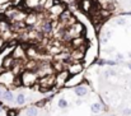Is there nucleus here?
Wrapping results in <instances>:
<instances>
[{
  "label": "nucleus",
  "instance_id": "7",
  "mask_svg": "<svg viewBox=\"0 0 131 116\" xmlns=\"http://www.w3.org/2000/svg\"><path fill=\"white\" fill-rule=\"evenodd\" d=\"M116 24H117V26H125V24H126V19H125L124 17H120V18L116 19Z\"/></svg>",
  "mask_w": 131,
  "mask_h": 116
},
{
  "label": "nucleus",
  "instance_id": "15",
  "mask_svg": "<svg viewBox=\"0 0 131 116\" xmlns=\"http://www.w3.org/2000/svg\"><path fill=\"white\" fill-rule=\"evenodd\" d=\"M127 68H129V70L131 72V61H130V63H127Z\"/></svg>",
  "mask_w": 131,
  "mask_h": 116
},
{
  "label": "nucleus",
  "instance_id": "14",
  "mask_svg": "<svg viewBox=\"0 0 131 116\" xmlns=\"http://www.w3.org/2000/svg\"><path fill=\"white\" fill-rule=\"evenodd\" d=\"M98 64H99V65H104V64H107V60H104V59H99V60H98Z\"/></svg>",
  "mask_w": 131,
  "mask_h": 116
},
{
  "label": "nucleus",
  "instance_id": "2",
  "mask_svg": "<svg viewBox=\"0 0 131 116\" xmlns=\"http://www.w3.org/2000/svg\"><path fill=\"white\" fill-rule=\"evenodd\" d=\"M1 100L5 101V102H15V96H14L13 92H10V91H3Z\"/></svg>",
  "mask_w": 131,
  "mask_h": 116
},
{
  "label": "nucleus",
  "instance_id": "13",
  "mask_svg": "<svg viewBox=\"0 0 131 116\" xmlns=\"http://www.w3.org/2000/svg\"><path fill=\"white\" fill-rule=\"evenodd\" d=\"M122 59H124V55L122 54H120V52L116 54V60H122Z\"/></svg>",
  "mask_w": 131,
  "mask_h": 116
},
{
  "label": "nucleus",
  "instance_id": "19",
  "mask_svg": "<svg viewBox=\"0 0 131 116\" xmlns=\"http://www.w3.org/2000/svg\"><path fill=\"white\" fill-rule=\"evenodd\" d=\"M110 116H116V115H110Z\"/></svg>",
  "mask_w": 131,
  "mask_h": 116
},
{
  "label": "nucleus",
  "instance_id": "12",
  "mask_svg": "<svg viewBox=\"0 0 131 116\" xmlns=\"http://www.w3.org/2000/svg\"><path fill=\"white\" fill-rule=\"evenodd\" d=\"M77 70H80V66H79V65H77V66H71V69H70L71 73H73V72H77Z\"/></svg>",
  "mask_w": 131,
  "mask_h": 116
},
{
  "label": "nucleus",
  "instance_id": "5",
  "mask_svg": "<svg viewBox=\"0 0 131 116\" xmlns=\"http://www.w3.org/2000/svg\"><path fill=\"white\" fill-rule=\"evenodd\" d=\"M102 109H103V106L101 105V102H99V103H98V102H94V103L90 105V111H92V114H99Z\"/></svg>",
  "mask_w": 131,
  "mask_h": 116
},
{
  "label": "nucleus",
  "instance_id": "20",
  "mask_svg": "<svg viewBox=\"0 0 131 116\" xmlns=\"http://www.w3.org/2000/svg\"><path fill=\"white\" fill-rule=\"evenodd\" d=\"M130 5H131V0H130Z\"/></svg>",
  "mask_w": 131,
  "mask_h": 116
},
{
  "label": "nucleus",
  "instance_id": "6",
  "mask_svg": "<svg viewBox=\"0 0 131 116\" xmlns=\"http://www.w3.org/2000/svg\"><path fill=\"white\" fill-rule=\"evenodd\" d=\"M57 106H59V109H61V110H66L68 107H69V102L65 100V98H60L59 100V102H57Z\"/></svg>",
  "mask_w": 131,
  "mask_h": 116
},
{
  "label": "nucleus",
  "instance_id": "3",
  "mask_svg": "<svg viewBox=\"0 0 131 116\" xmlns=\"http://www.w3.org/2000/svg\"><path fill=\"white\" fill-rule=\"evenodd\" d=\"M24 115L26 116H38V109L36 106H29V107L26 109Z\"/></svg>",
  "mask_w": 131,
  "mask_h": 116
},
{
  "label": "nucleus",
  "instance_id": "11",
  "mask_svg": "<svg viewBox=\"0 0 131 116\" xmlns=\"http://www.w3.org/2000/svg\"><path fill=\"white\" fill-rule=\"evenodd\" d=\"M107 64L112 66V65H116V64H117V61H116V60H107Z\"/></svg>",
  "mask_w": 131,
  "mask_h": 116
},
{
  "label": "nucleus",
  "instance_id": "8",
  "mask_svg": "<svg viewBox=\"0 0 131 116\" xmlns=\"http://www.w3.org/2000/svg\"><path fill=\"white\" fill-rule=\"evenodd\" d=\"M51 28H52V26H51V23H50V22L45 23L43 26H42V30H43V32H50V31H51Z\"/></svg>",
  "mask_w": 131,
  "mask_h": 116
},
{
  "label": "nucleus",
  "instance_id": "18",
  "mask_svg": "<svg viewBox=\"0 0 131 116\" xmlns=\"http://www.w3.org/2000/svg\"><path fill=\"white\" fill-rule=\"evenodd\" d=\"M129 56H130V57H131V51H130V52H129Z\"/></svg>",
  "mask_w": 131,
  "mask_h": 116
},
{
  "label": "nucleus",
  "instance_id": "16",
  "mask_svg": "<svg viewBox=\"0 0 131 116\" xmlns=\"http://www.w3.org/2000/svg\"><path fill=\"white\" fill-rule=\"evenodd\" d=\"M1 94H3V91H1V88H0V100H1Z\"/></svg>",
  "mask_w": 131,
  "mask_h": 116
},
{
  "label": "nucleus",
  "instance_id": "17",
  "mask_svg": "<svg viewBox=\"0 0 131 116\" xmlns=\"http://www.w3.org/2000/svg\"><path fill=\"white\" fill-rule=\"evenodd\" d=\"M0 112H3V106L0 105Z\"/></svg>",
  "mask_w": 131,
  "mask_h": 116
},
{
  "label": "nucleus",
  "instance_id": "1",
  "mask_svg": "<svg viewBox=\"0 0 131 116\" xmlns=\"http://www.w3.org/2000/svg\"><path fill=\"white\" fill-rule=\"evenodd\" d=\"M74 94L79 98H84L88 94V87L87 85H78L74 88Z\"/></svg>",
  "mask_w": 131,
  "mask_h": 116
},
{
  "label": "nucleus",
  "instance_id": "4",
  "mask_svg": "<svg viewBox=\"0 0 131 116\" xmlns=\"http://www.w3.org/2000/svg\"><path fill=\"white\" fill-rule=\"evenodd\" d=\"M24 103H26V94H24L23 92H20V93H18V94L15 96V105L22 106V105H24Z\"/></svg>",
  "mask_w": 131,
  "mask_h": 116
},
{
  "label": "nucleus",
  "instance_id": "10",
  "mask_svg": "<svg viewBox=\"0 0 131 116\" xmlns=\"http://www.w3.org/2000/svg\"><path fill=\"white\" fill-rule=\"evenodd\" d=\"M107 73H108V75H110V77H115V75H116L115 69H108V70H107Z\"/></svg>",
  "mask_w": 131,
  "mask_h": 116
},
{
  "label": "nucleus",
  "instance_id": "9",
  "mask_svg": "<svg viewBox=\"0 0 131 116\" xmlns=\"http://www.w3.org/2000/svg\"><path fill=\"white\" fill-rule=\"evenodd\" d=\"M122 115L124 116H131V107H126L122 110Z\"/></svg>",
  "mask_w": 131,
  "mask_h": 116
}]
</instances>
